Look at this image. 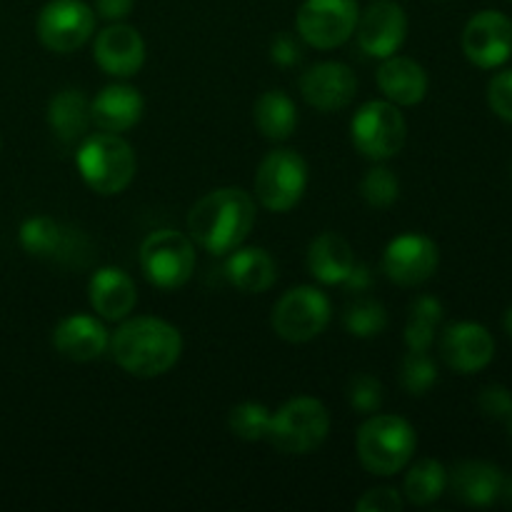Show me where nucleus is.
Here are the masks:
<instances>
[{"label": "nucleus", "mask_w": 512, "mask_h": 512, "mask_svg": "<svg viewBox=\"0 0 512 512\" xmlns=\"http://www.w3.org/2000/svg\"><path fill=\"white\" fill-rule=\"evenodd\" d=\"M110 353L133 378H158L175 368L183 355V335L168 320L153 315L125 318L110 335Z\"/></svg>", "instance_id": "f257e3e1"}, {"label": "nucleus", "mask_w": 512, "mask_h": 512, "mask_svg": "<svg viewBox=\"0 0 512 512\" xmlns=\"http://www.w3.org/2000/svg\"><path fill=\"white\" fill-rule=\"evenodd\" d=\"M255 225V200L243 188H215L188 213V235L213 255H228L245 243Z\"/></svg>", "instance_id": "f03ea898"}, {"label": "nucleus", "mask_w": 512, "mask_h": 512, "mask_svg": "<svg viewBox=\"0 0 512 512\" xmlns=\"http://www.w3.org/2000/svg\"><path fill=\"white\" fill-rule=\"evenodd\" d=\"M415 448H418L415 428L400 415L373 413L360 425L355 438L360 465L378 478H390L408 468Z\"/></svg>", "instance_id": "7ed1b4c3"}, {"label": "nucleus", "mask_w": 512, "mask_h": 512, "mask_svg": "<svg viewBox=\"0 0 512 512\" xmlns=\"http://www.w3.org/2000/svg\"><path fill=\"white\" fill-rule=\"evenodd\" d=\"M80 178L98 195H118L133 183L138 160L133 145L120 133L85 135L75 153Z\"/></svg>", "instance_id": "20e7f679"}, {"label": "nucleus", "mask_w": 512, "mask_h": 512, "mask_svg": "<svg viewBox=\"0 0 512 512\" xmlns=\"http://www.w3.org/2000/svg\"><path fill=\"white\" fill-rule=\"evenodd\" d=\"M330 433V413L318 398L300 395L280 405L270 420L268 440L283 455L315 453Z\"/></svg>", "instance_id": "39448f33"}, {"label": "nucleus", "mask_w": 512, "mask_h": 512, "mask_svg": "<svg viewBox=\"0 0 512 512\" xmlns=\"http://www.w3.org/2000/svg\"><path fill=\"white\" fill-rule=\"evenodd\" d=\"M408 123L390 100H370L355 110L350 120V140L363 158L385 163L403 150Z\"/></svg>", "instance_id": "423d86ee"}, {"label": "nucleus", "mask_w": 512, "mask_h": 512, "mask_svg": "<svg viewBox=\"0 0 512 512\" xmlns=\"http://www.w3.org/2000/svg\"><path fill=\"white\" fill-rule=\"evenodd\" d=\"M140 268L150 285L160 290H178L195 273V243L178 230H155L140 243Z\"/></svg>", "instance_id": "0eeeda50"}, {"label": "nucleus", "mask_w": 512, "mask_h": 512, "mask_svg": "<svg viewBox=\"0 0 512 512\" xmlns=\"http://www.w3.org/2000/svg\"><path fill=\"white\" fill-rule=\"evenodd\" d=\"M308 190V163L290 148L268 153L255 173V198L270 213H290Z\"/></svg>", "instance_id": "6e6552de"}, {"label": "nucleus", "mask_w": 512, "mask_h": 512, "mask_svg": "<svg viewBox=\"0 0 512 512\" xmlns=\"http://www.w3.org/2000/svg\"><path fill=\"white\" fill-rule=\"evenodd\" d=\"M330 300L313 285H298L283 293L273 308V330L285 343H310L330 323Z\"/></svg>", "instance_id": "1a4fd4ad"}, {"label": "nucleus", "mask_w": 512, "mask_h": 512, "mask_svg": "<svg viewBox=\"0 0 512 512\" xmlns=\"http://www.w3.org/2000/svg\"><path fill=\"white\" fill-rule=\"evenodd\" d=\"M358 15L355 0H305L295 15V30L310 48L333 50L353 38Z\"/></svg>", "instance_id": "9d476101"}, {"label": "nucleus", "mask_w": 512, "mask_h": 512, "mask_svg": "<svg viewBox=\"0 0 512 512\" xmlns=\"http://www.w3.org/2000/svg\"><path fill=\"white\" fill-rule=\"evenodd\" d=\"M95 33V10L83 0H50L38 15V38L50 53H75Z\"/></svg>", "instance_id": "9b49d317"}, {"label": "nucleus", "mask_w": 512, "mask_h": 512, "mask_svg": "<svg viewBox=\"0 0 512 512\" xmlns=\"http://www.w3.org/2000/svg\"><path fill=\"white\" fill-rule=\"evenodd\" d=\"M465 58L483 70L500 68L512 55V20L500 10H480L463 28Z\"/></svg>", "instance_id": "f8f14e48"}, {"label": "nucleus", "mask_w": 512, "mask_h": 512, "mask_svg": "<svg viewBox=\"0 0 512 512\" xmlns=\"http://www.w3.org/2000/svg\"><path fill=\"white\" fill-rule=\"evenodd\" d=\"M440 265V250L435 240L423 233H403L388 243L383 253V270L388 280L400 288H415L428 283Z\"/></svg>", "instance_id": "ddd939ff"}, {"label": "nucleus", "mask_w": 512, "mask_h": 512, "mask_svg": "<svg viewBox=\"0 0 512 512\" xmlns=\"http://www.w3.org/2000/svg\"><path fill=\"white\" fill-rule=\"evenodd\" d=\"M355 38L360 50L370 58H390L403 48L408 38V15L393 0H378L358 15Z\"/></svg>", "instance_id": "4468645a"}, {"label": "nucleus", "mask_w": 512, "mask_h": 512, "mask_svg": "<svg viewBox=\"0 0 512 512\" xmlns=\"http://www.w3.org/2000/svg\"><path fill=\"white\" fill-rule=\"evenodd\" d=\"M300 93L310 108L320 113H338L358 95V78L353 68L338 60L315 63L300 75Z\"/></svg>", "instance_id": "2eb2a0df"}, {"label": "nucleus", "mask_w": 512, "mask_h": 512, "mask_svg": "<svg viewBox=\"0 0 512 512\" xmlns=\"http://www.w3.org/2000/svg\"><path fill=\"white\" fill-rule=\"evenodd\" d=\"M18 240L25 253L33 258L58 260V263H80L78 255H85L88 250V240L83 233L48 215H35L25 220L18 230Z\"/></svg>", "instance_id": "dca6fc26"}, {"label": "nucleus", "mask_w": 512, "mask_h": 512, "mask_svg": "<svg viewBox=\"0 0 512 512\" xmlns=\"http://www.w3.org/2000/svg\"><path fill=\"white\" fill-rule=\"evenodd\" d=\"M440 355L450 370L460 375H473L493 363L495 340L485 325L460 320L445 328L440 338Z\"/></svg>", "instance_id": "f3484780"}, {"label": "nucleus", "mask_w": 512, "mask_h": 512, "mask_svg": "<svg viewBox=\"0 0 512 512\" xmlns=\"http://www.w3.org/2000/svg\"><path fill=\"white\" fill-rule=\"evenodd\" d=\"M93 58L105 75L133 78L145 63V40L133 25L110 23L95 35Z\"/></svg>", "instance_id": "a211bd4d"}, {"label": "nucleus", "mask_w": 512, "mask_h": 512, "mask_svg": "<svg viewBox=\"0 0 512 512\" xmlns=\"http://www.w3.org/2000/svg\"><path fill=\"white\" fill-rule=\"evenodd\" d=\"M53 348L65 360L90 363V360H98L110 348V333L103 320L93 318V315L75 313L55 325Z\"/></svg>", "instance_id": "6ab92c4d"}, {"label": "nucleus", "mask_w": 512, "mask_h": 512, "mask_svg": "<svg viewBox=\"0 0 512 512\" xmlns=\"http://www.w3.org/2000/svg\"><path fill=\"white\" fill-rule=\"evenodd\" d=\"M88 300L95 315L108 323H120L130 318L138 303V290H135L133 278L125 270L105 265L95 270L88 283Z\"/></svg>", "instance_id": "aec40b11"}, {"label": "nucleus", "mask_w": 512, "mask_h": 512, "mask_svg": "<svg viewBox=\"0 0 512 512\" xmlns=\"http://www.w3.org/2000/svg\"><path fill=\"white\" fill-rule=\"evenodd\" d=\"M375 80H378V88L385 100L395 103L398 108H413V105L423 103V98L428 95V73L418 60L408 58V55L395 53L390 58H383Z\"/></svg>", "instance_id": "412c9836"}, {"label": "nucleus", "mask_w": 512, "mask_h": 512, "mask_svg": "<svg viewBox=\"0 0 512 512\" xmlns=\"http://www.w3.org/2000/svg\"><path fill=\"white\" fill-rule=\"evenodd\" d=\"M145 100L138 88L125 83L105 85L95 100H90V115H93L95 128L103 133H125L135 128L143 118Z\"/></svg>", "instance_id": "4be33fe9"}, {"label": "nucleus", "mask_w": 512, "mask_h": 512, "mask_svg": "<svg viewBox=\"0 0 512 512\" xmlns=\"http://www.w3.org/2000/svg\"><path fill=\"white\" fill-rule=\"evenodd\" d=\"M503 470L485 460H463L448 473V485L455 498L473 508H485L500 498Z\"/></svg>", "instance_id": "5701e85b"}, {"label": "nucleus", "mask_w": 512, "mask_h": 512, "mask_svg": "<svg viewBox=\"0 0 512 512\" xmlns=\"http://www.w3.org/2000/svg\"><path fill=\"white\" fill-rule=\"evenodd\" d=\"M225 278L245 295H260L278 280V265L265 248H235L225 260Z\"/></svg>", "instance_id": "b1692460"}, {"label": "nucleus", "mask_w": 512, "mask_h": 512, "mask_svg": "<svg viewBox=\"0 0 512 512\" xmlns=\"http://www.w3.org/2000/svg\"><path fill=\"white\" fill-rule=\"evenodd\" d=\"M308 270L318 283L343 285L350 268L355 265V253L348 240L338 233H323L308 245Z\"/></svg>", "instance_id": "393cba45"}, {"label": "nucleus", "mask_w": 512, "mask_h": 512, "mask_svg": "<svg viewBox=\"0 0 512 512\" xmlns=\"http://www.w3.org/2000/svg\"><path fill=\"white\" fill-rule=\"evenodd\" d=\"M93 115H90V100L83 90L65 88L55 93L48 103V125L60 143H78L85 138Z\"/></svg>", "instance_id": "a878e982"}, {"label": "nucleus", "mask_w": 512, "mask_h": 512, "mask_svg": "<svg viewBox=\"0 0 512 512\" xmlns=\"http://www.w3.org/2000/svg\"><path fill=\"white\" fill-rule=\"evenodd\" d=\"M253 120L263 138L273 140V143H283L298 128V108L295 100L283 90H268L258 98L253 108Z\"/></svg>", "instance_id": "bb28decb"}, {"label": "nucleus", "mask_w": 512, "mask_h": 512, "mask_svg": "<svg viewBox=\"0 0 512 512\" xmlns=\"http://www.w3.org/2000/svg\"><path fill=\"white\" fill-rule=\"evenodd\" d=\"M445 488H448V470L443 468V463L433 458H423L415 465H410L403 483L405 500L420 505V508L433 505L435 500L443 498Z\"/></svg>", "instance_id": "cd10ccee"}, {"label": "nucleus", "mask_w": 512, "mask_h": 512, "mask_svg": "<svg viewBox=\"0 0 512 512\" xmlns=\"http://www.w3.org/2000/svg\"><path fill=\"white\" fill-rule=\"evenodd\" d=\"M443 323V303L433 295H420L410 305L408 323H405V345L408 350H430Z\"/></svg>", "instance_id": "c85d7f7f"}, {"label": "nucleus", "mask_w": 512, "mask_h": 512, "mask_svg": "<svg viewBox=\"0 0 512 512\" xmlns=\"http://www.w3.org/2000/svg\"><path fill=\"white\" fill-rule=\"evenodd\" d=\"M343 325L353 338H378V335H383L385 328H388V313H385L383 303H378V300H355V303H350L348 308H345Z\"/></svg>", "instance_id": "c756f323"}, {"label": "nucleus", "mask_w": 512, "mask_h": 512, "mask_svg": "<svg viewBox=\"0 0 512 512\" xmlns=\"http://www.w3.org/2000/svg\"><path fill=\"white\" fill-rule=\"evenodd\" d=\"M270 420H273V413L263 403L248 400L230 410L228 428L235 438L245 440V443H260V440H268Z\"/></svg>", "instance_id": "7c9ffc66"}, {"label": "nucleus", "mask_w": 512, "mask_h": 512, "mask_svg": "<svg viewBox=\"0 0 512 512\" xmlns=\"http://www.w3.org/2000/svg\"><path fill=\"white\" fill-rule=\"evenodd\" d=\"M438 383V365L428 350H408L400 363V385L413 398H423Z\"/></svg>", "instance_id": "2f4dec72"}, {"label": "nucleus", "mask_w": 512, "mask_h": 512, "mask_svg": "<svg viewBox=\"0 0 512 512\" xmlns=\"http://www.w3.org/2000/svg\"><path fill=\"white\" fill-rule=\"evenodd\" d=\"M360 195H363L365 203L375 210H385L390 205L398 203L400 198V180L385 165H375L365 173L363 183H360Z\"/></svg>", "instance_id": "473e14b6"}, {"label": "nucleus", "mask_w": 512, "mask_h": 512, "mask_svg": "<svg viewBox=\"0 0 512 512\" xmlns=\"http://www.w3.org/2000/svg\"><path fill=\"white\" fill-rule=\"evenodd\" d=\"M383 383L375 375H355L348 385V403L355 413L373 415L383 405Z\"/></svg>", "instance_id": "72a5a7b5"}, {"label": "nucleus", "mask_w": 512, "mask_h": 512, "mask_svg": "<svg viewBox=\"0 0 512 512\" xmlns=\"http://www.w3.org/2000/svg\"><path fill=\"white\" fill-rule=\"evenodd\" d=\"M488 103L505 123H512V68L495 75L488 85Z\"/></svg>", "instance_id": "f704fd0d"}, {"label": "nucleus", "mask_w": 512, "mask_h": 512, "mask_svg": "<svg viewBox=\"0 0 512 512\" xmlns=\"http://www.w3.org/2000/svg\"><path fill=\"white\" fill-rule=\"evenodd\" d=\"M478 408L488 418L508 420L512 410V393L508 388H503V385H488V388L480 390Z\"/></svg>", "instance_id": "c9c22d12"}, {"label": "nucleus", "mask_w": 512, "mask_h": 512, "mask_svg": "<svg viewBox=\"0 0 512 512\" xmlns=\"http://www.w3.org/2000/svg\"><path fill=\"white\" fill-rule=\"evenodd\" d=\"M405 498L393 488H375L368 490L363 498L355 503L358 512H403Z\"/></svg>", "instance_id": "e433bc0d"}, {"label": "nucleus", "mask_w": 512, "mask_h": 512, "mask_svg": "<svg viewBox=\"0 0 512 512\" xmlns=\"http://www.w3.org/2000/svg\"><path fill=\"white\" fill-rule=\"evenodd\" d=\"M270 60L280 65V68H293V65L303 60V48H300V43L290 33H280L270 43Z\"/></svg>", "instance_id": "4c0bfd02"}, {"label": "nucleus", "mask_w": 512, "mask_h": 512, "mask_svg": "<svg viewBox=\"0 0 512 512\" xmlns=\"http://www.w3.org/2000/svg\"><path fill=\"white\" fill-rule=\"evenodd\" d=\"M135 0H95V13L108 23H123L133 13Z\"/></svg>", "instance_id": "58836bf2"}, {"label": "nucleus", "mask_w": 512, "mask_h": 512, "mask_svg": "<svg viewBox=\"0 0 512 512\" xmlns=\"http://www.w3.org/2000/svg\"><path fill=\"white\" fill-rule=\"evenodd\" d=\"M370 285H373V273H370L368 265L358 263V260H355V265L350 268L348 278L343 280V288L348 290L350 295H360V293H365Z\"/></svg>", "instance_id": "ea45409f"}, {"label": "nucleus", "mask_w": 512, "mask_h": 512, "mask_svg": "<svg viewBox=\"0 0 512 512\" xmlns=\"http://www.w3.org/2000/svg\"><path fill=\"white\" fill-rule=\"evenodd\" d=\"M500 498H505L508 503H512V478L503 480V490H500Z\"/></svg>", "instance_id": "a19ab883"}, {"label": "nucleus", "mask_w": 512, "mask_h": 512, "mask_svg": "<svg viewBox=\"0 0 512 512\" xmlns=\"http://www.w3.org/2000/svg\"><path fill=\"white\" fill-rule=\"evenodd\" d=\"M503 325H505V333H508L510 338H512V305H510V310H508V313H505V320H503Z\"/></svg>", "instance_id": "79ce46f5"}, {"label": "nucleus", "mask_w": 512, "mask_h": 512, "mask_svg": "<svg viewBox=\"0 0 512 512\" xmlns=\"http://www.w3.org/2000/svg\"><path fill=\"white\" fill-rule=\"evenodd\" d=\"M508 428H510V435H512V410H510V415H508Z\"/></svg>", "instance_id": "37998d69"}, {"label": "nucleus", "mask_w": 512, "mask_h": 512, "mask_svg": "<svg viewBox=\"0 0 512 512\" xmlns=\"http://www.w3.org/2000/svg\"><path fill=\"white\" fill-rule=\"evenodd\" d=\"M510 3H512V0H510Z\"/></svg>", "instance_id": "c03bdc74"}]
</instances>
